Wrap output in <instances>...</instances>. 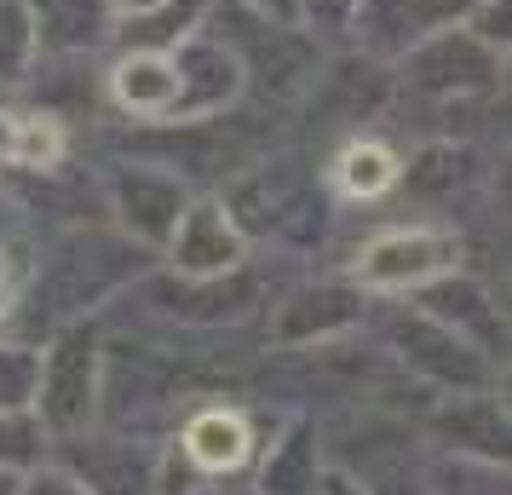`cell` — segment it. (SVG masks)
I'll list each match as a JSON object with an SVG mask.
<instances>
[{
	"instance_id": "cell-5",
	"label": "cell",
	"mask_w": 512,
	"mask_h": 495,
	"mask_svg": "<svg viewBox=\"0 0 512 495\" xmlns=\"http://www.w3.org/2000/svg\"><path fill=\"white\" fill-rule=\"evenodd\" d=\"M409 64H403V75H409V87L415 93H432V98H455V93H489L495 81H501V70H507V52L484 47L472 29H438V35H426L420 47L403 52Z\"/></svg>"
},
{
	"instance_id": "cell-9",
	"label": "cell",
	"mask_w": 512,
	"mask_h": 495,
	"mask_svg": "<svg viewBox=\"0 0 512 495\" xmlns=\"http://www.w3.org/2000/svg\"><path fill=\"white\" fill-rule=\"evenodd\" d=\"M70 472L93 495H144L156 490V461L121 438H70Z\"/></svg>"
},
{
	"instance_id": "cell-14",
	"label": "cell",
	"mask_w": 512,
	"mask_h": 495,
	"mask_svg": "<svg viewBox=\"0 0 512 495\" xmlns=\"http://www.w3.org/2000/svg\"><path fill=\"white\" fill-rule=\"evenodd\" d=\"M357 294L351 288H305L294 294L277 317V340H328V334H340L357 323Z\"/></svg>"
},
{
	"instance_id": "cell-7",
	"label": "cell",
	"mask_w": 512,
	"mask_h": 495,
	"mask_svg": "<svg viewBox=\"0 0 512 495\" xmlns=\"http://www.w3.org/2000/svg\"><path fill=\"white\" fill-rule=\"evenodd\" d=\"M110 202H116L121 225L150 242V248H162L167 231L179 225V213H185L190 190L179 173H162V167H121L116 179H110Z\"/></svg>"
},
{
	"instance_id": "cell-16",
	"label": "cell",
	"mask_w": 512,
	"mask_h": 495,
	"mask_svg": "<svg viewBox=\"0 0 512 495\" xmlns=\"http://www.w3.org/2000/svg\"><path fill=\"white\" fill-rule=\"evenodd\" d=\"M317 432L311 426H288V438L271 444V461L259 472V490L265 495H317Z\"/></svg>"
},
{
	"instance_id": "cell-19",
	"label": "cell",
	"mask_w": 512,
	"mask_h": 495,
	"mask_svg": "<svg viewBox=\"0 0 512 495\" xmlns=\"http://www.w3.org/2000/svg\"><path fill=\"white\" fill-rule=\"evenodd\" d=\"M432 484L438 495H507V467L484 455H443Z\"/></svg>"
},
{
	"instance_id": "cell-8",
	"label": "cell",
	"mask_w": 512,
	"mask_h": 495,
	"mask_svg": "<svg viewBox=\"0 0 512 495\" xmlns=\"http://www.w3.org/2000/svg\"><path fill=\"white\" fill-rule=\"evenodd\" d=\"M110 98L133 121H173L179 116V64L162 47H127L110 70Z\"/></svg>"
},
{
	"instance_id": "cell-27",
	"label": "cell",
	"mask_w": 512,
	"mask_h": 495,
	"mask_svg": "<svg viewBox=\"0 0 512 495\" xmlns=\"http://www.w3.org/2000/svg\"><path fill=\"white\" fill-rule=\"evenodd\" d=\"M185 495H190V490H185Z\"/></svg>"
},
{
	"instance_id": "cell-4",
	"label": "cell",
	"mask_w": 512,
	"mask_h": 495,
	"mask_svg": "<svg viewBox=\"0 0 512 495\" xmlns=\"http://www.w3.org/2000/svg\"><path fill=\"white\" fill-rule=\"evenodd\" d=\"M167 265L190 277V283H208V277H231L248 265V231L236 225V208L219 196H196L185 202L179 225L167 231Z\"/></svg>"
},
{
	"instance_id": "cell-6",
	"label": "cell",
	"mask_w": 512,
	"mask_h": 495,
	"mask_svg": "<svg viewBox=\"0 0 512 495\" xmlns=\"http://www.w3.org/2000/svg\"><path fill=\"white\" fill-rule=\"evenodd\" d=\"M478 0H351V29L357 41L380 58H403L409 47H420L438 29L466 24Z\"/></svg>"
},
{
	"instance_id": "cell-25",
	"label": "cell",
	"mask_w": 512,
	"mask_h": 495,
	"mask_svg": "<svg viewBox=\"0 0 512 495\" xmlns=\"http://www.w3.org/2000/svg\"><path fill=\"white\" fill-rule=\"evenodd\" d=\"M317 495H369V490H363L351 472H323V478H317Z\"/></svg>"
},
{
	"instance_id": "cell-18",
	"label": "cell",
	"mask_w": 512,
	"mask_h": 495,
	"mask_svg": "<svg viewBox=\"0 0 512 495\" xmlns=\"http://www.w3.org/2000/svg\"><path fill=\"white\" fill-rule=\"evenodd\" d=\"M472 150H461V144H426L415 156V167H409V190L415 196H449V190L472 185Z\"/></svg>"
},
{
	"instance_id": "cell-2",
	"label": "cell",
	"mask_w": 512,
	"mask_h": 495,
	"mask_svg": "<svg viewBox=\"0 0 512 495\" xmlns=\"http://www.w3.org/2000/svg\"><path fill=\"white\" fill-rule=\"evenodd\" d=\"M461 271V236L443 225H397L363 242V254L351 265V283L369 294H403V288H426Z\"/></svg>"
},
{
	"instance_id": "cell-3",
	"label": "cell",
	"mask_w": 512,
	"mask_h": 495,
	"mask_svg": "<svg viewBox=\"0 0 512 495\" xmlns=\"http://www.w3.org/2000/svg\"><path fill=\"white\" fill-rule=\"evenodd\" d=\"M392 346H397V357H403V369L420 375L426 386H443V392H489V386H495L489 352H478L466 334H455L449 323L426 317V311L397 317Z\"/></svg>"
},
{
	"instance_id": "cell-22",
	"label": "cell",
	"mask_w": 512,
	"mask_h": 495,
	"mask_svg": "<svg viewBox=\"0 0 512 495\" xmlns=\"http://www.w3.org/2000/svg\"><path fill=\"white\" fill-rule=\"evenodd\" d=\"M24 495H93L70 467H35L24 478Z\"/></svg>"
},
{
	"instance_id": "cell-21",
	"label": "cell",
	"mask_w": 512,
	"mask_h": 495,
	"mask_svg": "<svg viewBox=\"0 0 512 495\" xmlns=\"http://www.w3.org/2000/svg\"><path fill=\"white\" fill-rule=\"evenodd\" d=\"M35 380H41V352L0 346V409H35Z\"/></svg>"
},
{
	"instance_id": "cell-20",
	"label": "cell",
	"mask_w": 512,
	"mask_h": 495,
	"mask_svg": "<svg viewBox=\"0 0 512 495\" xmlns=\"http://www.w3.org/2000/svg\"><path fill=\"white\" fill-rule=\"evenodd\" d=\"M47 449V426L35 421L29 409H0V467L18 472V467H35Z\"/></svg>"
},
{
	"instance_id": "cell-23",
	"label": "cell",
	"mask_w": 512,
	"mask_h": 495,
	"mask_svg": "<svg viewBox=\"0 0 512 495\" xmlns=\"http://www.w3.org/2000/svg\"><path fill=\"white\" fill-rule=\"evenodd\" d=\"M242 6L271 18V24H300V0H242Z\"/></svg>"
},
{
	"instance_id": "cell-11",
	"label": "cell",
	"mask_w": 512,
	"mask_h": 495,
	"mask_svg": "<svg viewBox=\"0 0 512 495\" xmlns=\"http://www.w3.org/2000/svg\"><path fill=\"white\" fill-rule=\"evenodd\" d=\"M432 432L443 438L449 455L507 461V409L495 403V392H466V398H449L438 415H432Z\"/></svg>"
},
{
	"instance_id": "cell-24",
	"label": "cell",
	"mask_w": 512,
	"mask_h": 495,
	"mask_svg": "<svg viewBox=\"0 0 512 495\" xmlns=\"http://www.w3.org/2000/svg\"><path fill=\"white\" fill-rule=\"evenodd\" d=\"M104 6H110V18H121V24H139L150 12H162L167 0H104Z\"/></svg>"
},
{
	"instance_id": "cell-26",
	"label": "cell",
	"mask_w": 512,
	"mask_h": 495,
	"mask_svg": "<svg viewBox=\"0 0 512 495\" xmlns=\"http://www.w3.org/2000/svg\"><path fill=\"white\" fill-rule=\"evenodd\" d=\"M0 495H24V478H18V472H6V467H0Z\"/></svg>"
},
{
	"instance_id": "cell-15",
	"label": "cell",
	"mask_w": 512,
	"mask_h": 495,
	"mask_svg": "<svg viewBox=\"0 0 512 495\" xmlns=\"http://www.w3.org/2000/svg\"><path fill=\"white\" fill-rule=\"evenodd\" d=\"M397 179H403V162H397L392 144L380 139H351L334 156V190L351 196V202H380L386 190H397Z\"/></svg>"
},
{
	"instance_id": "cell-12",
	"label": "cell",
	"mask_w": 512,
	"mask_h": 495,
	"mask_svg": "<svg viewBox=\"0 0 512 495\" xmlns=\"http://www.w3.org/2000/svg\"><path fill=\"white\" fill-rule=\"evenodd\" d=\"M70 156V133L58 116L41 110H0V167H24V173H52Z\"/></svg>"
},
{
	"instance_id": "cell-13",
	"label": "cell",
	"mask_w": 512,
	"mask_h": 495,
	"mask_svg": "<svg viewBox=\"0 0 512 495\" xmlns=\"http://www.w3.org/2000/svg\"><path fill=\"white\" fill-rule=\"evenodd\" d=\"M426 317H438V323H449L455 334H478V346L484 352H495V340L507 346V323L495 317V306H489V294L478 283H466V277H438V283H426Z\"/></svg>"
},
{
	"instance_id": "cell-1",
	"label": "cell",
	"mask_w": 512,
	"mask_h": 495,
	"mask_svg": "<svg viewBox=\"0 0 512 495\" xmlns=\"http://www.w3.org/2000/svg\"><path fill=\"white\" fill-rule=\"evenodd\" d=\"M98 392H104V352H98V334L87 323H75L41 357V380H35L41 426H47L52 438L87 432V421L98 415Z\"/></svg>"
},
{
	"instance_id": "cell-17",
	"label": "cell",
	"mask_w": 512,
	"mask_h": 495,
	"mask_svg": "<svg viewBox=\"0 0 512 495\" xmlns=\"http://www.w3.org/2000/svg\"><path fill=\"white\" fill-rule=\"evenodd\" d=\"M41 58V12L29 0H0V81H24Z\"/></svg>"
},
{
	"instance_id": "cell-10",
	"label": "cell",
	"mask_w": 512,
	"mask_h": 495,
	"mask_svg": "<svg viewBox=\"0 0 512 495\" xmlns=\"http://www.w3.org/2000/svg\"><path fill=\"white\" fill-rule=\"evenodd\" d=\"M185 461L196 472H242L248 467V455H254V426L242 409H225V403H208V409H196L185 421Z\"/></svg>"
}]
</instances>
